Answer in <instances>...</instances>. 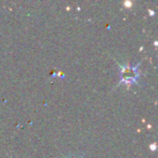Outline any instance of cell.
Here are the masks:
<instances>
[{"mask_svg": "<svg viewBox=\"0 0 158 158\" xmlns=\"http://www.w3.org/2000/svg\"><path fill=\"white\" fill-rule=\"evenodd\" d=\"M141 63L136 64L135 66L132 65H119L120 67V84H127L132 85L138 82L139 76H140V72H139V66Z\"/></svg>", "mask_w": 158, "mask_h": 158, "instance_id": "6da1fadb", "label": "cell"}, {"mask_svg": "<svg viewBox=\"0 0 158 158\" xmlns=\"http://www.w3.org/2000/svg\"><path fill=\"white\" fill-rule=\"evenodd\" d=\"M65 158H76V157H65ZM80 158H82V157H80Z\"/></svg>", "mask_w": 158, "mask_h": 158, "instance_id": "7a4b0ae2", "label": "cell"}]
</instances>
